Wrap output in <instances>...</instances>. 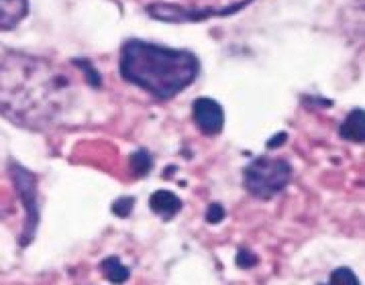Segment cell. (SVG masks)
I'll use <instances>...</instances> for the list:
<instances>
[{
	"label": "cell",
	"instance_id": "17",
	"mask_svg": "<svg viewBox=\"0 0 365 285\" xmlns=\"http://www.w3.org/2000/svg\"><path fill=\"white\" fill-rule=\"evenodd\" d=\"M286 133H278L276 137H272L269 141H267V149H276V147H279V145H284L286 142Z\"/></svg>",
	"mask_w": 365,
	"mask_h": 285
},
{
	"label": "cell",
	"instance_id": "15",
	"mask_svg": "<svg viewBox=\"0 0 365 285\" xmlns=\"http://www.w3.org/2000/svg\"><path fill=\"white\" fill-rule=\"evenodd\" d=\"M133 204H135V200L133 198H120L117 200L115 204H113V212L120 216V218H125V216H129L133 210Z\"/></svg>",
	"mask_w": 365,
	"mask_h": 285
},
{
	"label": "cell",
	"instance_id": "13",
	"mask_svg": "<svg viewBox=\"0 0 365 285\" xmlns=\"http://www.w3.org/2000/svg\"><path fill=\"white\" fill-rule=\"evenodd\" d=\"M73 63H76L78 68H82V70L86 71L84 76H86L88 84L94 86V88H98V86H101V76H98V71L90 66V61H86V59H78V61H73Z\"/></svg>",
	"mask_w": 365,
	"mask_h": 285
},
{
	"label": "cell",
	"instance_id": "10",
	"mask_svg": "<svg viewBox=\"0 0 365 285\" xmlns=\"http://www.w3.org/2000/svg\"><path fill=\"white\" fill-rule=\"evenodd\" d=\"M101 269H103L104 277L115 285L125 284L129 279V275H131L129 267H125L118 256H106L103 263H101Z\"/></svg>",
	"mask_w": 365,
	"mask_h": 285
},
{
	"label": "cell",
	"instance_id": "14",
	"mask_svg": "<svg viewBox=\"0 0 365 285\" xmlns=\"http://www.w3.org/2000/svg\"><path fill=\"white\" fill-rule=\"evenodd\" d=\"M237 265H239L241 269H251L253 265H257V256L253 255L251 251H247V249H241V251L237 253Z\"/></svg>",
	"mask_w": 365,
	"mask_h": 285
},
{
	"label": "cell",
	"instance_id": "12",
	"mask_svg": "<svg viewBox=\"0 0 365 285\" xmlns=\"http://www.w3.org/2000/svg\"><path fill=\"white\" fill-rule=\"evenodd\" d=\"M324 285H359V279L355 277V273L347 267H343V269H336L331 273V277H329V281Z\"/></svg>",
	"mask_w": 365,
	"mask_h": 285
},
{
	"label": "cell",
	"instance_id": "1",
	"mask_svg": "<svg viewBox=\"0 0 365 285\" xmlns=\"http://www.w3.org/2000/svg\"><path fill=\"white\" fill-rule=\"evenodd\" d=\"M70 80L41 57L0 56V114L29 128L56 125L68 108Z\"/></svg>",
	"mask_w": 365,
	"mask_h": 285
},
{
	"label": "cell",
	"instance_id": "6",
	"mask_svg": "<svg viewBox=\"0 0 365 285\" xmlns=\"http://www.w3.org/2000/svg\"><path fill=\"white\" fill-rule=\"evenodd\" d=\"M194 113V123L202 135L215 137L225 128V110L217 100L212 98H198L194 100L192 106Z\"/></svg>",
	"mask_w": 365,
	"mask_h": 285
},
{
	"label": "cell",
	"instance_id": "9",
	"mask_svg": "<svg viewBox=\"0 0 365 285\" xmlns=\"http://www.w3.org/2000/svg\"><path fill=\"white\" fill-rule=\"evenodd\" d=\"M341 137L351 142H364V110L355 108L347 114L343 125L339 128Z\"/></svg>",
	"mask_w": 365,
	"mask_h": 285
},
{
	"label": "cell",
	"instance_id": "11",
	"mask_svg": "<svg viewBox=\"0 0 365 285\" xmlns=\"http://www.w3.org/2000/svg\"><path fill=\"white\" fill-rule=\"evenodd\" d=\"M151 165H153V161H151V155L147 151H137V153L131 155V167L135 171V175H139V177L147 175Z\"/></svg>",
	"mask_w": 365,
	"mask_h": 285
},
{
	"label": "cell",
	"instance_id": "4",
	"mask_svg": "<svg viewBox=\"0 0 365 285\" xmlns=\"http://www.w3.org/2000/svg\"><path fill=\"white\" fill-rule=\"evenodd\" d=\"M251 2L253 0H243L233 6H222V9H188V6L170 4V2H158V4L147 6V14L155 21H163V23H200L210 16H227V14L239 13Z\"/></svg>",
	"mask_w": 365,
	"mask_h": 285
},
{
	"label": "cell",
	"instance_id": "8",
	"mask_svg": "<svg viewBox=\"0 0 365 285\" xmlns=\"http://www.w3.org/2000/svg\"><path fill=\"white\" fill-rule=\"evenodd\" d=\"M149 206L155 214L163 216L165 220H170L172 216L182 210V200L175 196L174 192H168V190H158L151 194L149 198Z\"/></svg>",
	"mask_w": 365,
	"mask_h": 285
},
{
	"label": "cell",
	"instance_id": "7",
	"mask_svg": "<svg viewBox=\"0 0 365 285\" xmlns=\"http://www.w3.org/2000/svg\"><path fill=\"white\" fill-rule=\"evenodd\" d=\"M29 14V0H0V31L15 28Z\"/></svg>",
	"mask_w": 365,
	"mask_h": 285
},
{
	"label": "cell",
	"instance_id": "3",
	"mask_svg": "<svg viewBox=\"0 0 365 285\" xmlns=\"http://www.w3.org/2000/svg\"><path fill=\"white\" fill-rule=\"evenodd\" d=\"M292 180V167L284 159L257 157L243 170V184L251 196L259 200L274 198Z\"/></svg>",
	"mask_w": 365,
	"mask_h": 285
},
{
	"label": "cell",
	"instance_id": "16",
	"mask_svg": "<svg viewBox=\"0 0 365 285\" xmlns=\"http://www.w3.org/2000/svg\"><path fill=\"white\" fill-rule=\"evenodd\" d=\"M222 218H225V208L220 204H210L208 210H206V220L210 224H219Z\"/></svg>",
	"mask_w": 365,
	"mask_h": 285
},
{
	"label": "cell",
	"instance_id": "5",
	"mask_svg": "<svg viewBox=\"0 0 365 285\" xmlns=\"http://www.w3.org/2000/svg\"><path fill=\"white\" fill-rule=\"evenodd\" d=\"M11 177L16 185V192L25 206V230H23V244L33 241V234L39 224V200H37V184L35 175L21 167L19 163H11Z\"/></svg>",
	"mask_w": 365,
	"mask_h": 285
},
{
	"label": "cell",
	"instance_id": "2",
	"mask_svg": "<svg viewBox=\"0 0 365 285\" xmlns=\"http://www.w3.org/2000/svg\"><path fill=\"white\" fill-rule=\"evenodd\" d=\"M118 68L127 82L155 98L170 100L196 82L200 61L188 49L129 39L120 47Z\"/></svg>",
	"mask_w": 365,
	"mask_h": 285
}]
</instances>
